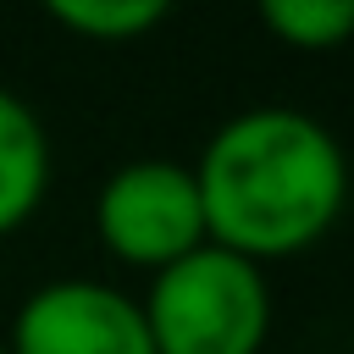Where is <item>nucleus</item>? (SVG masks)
I'll return each instance as SVG.
<instances>
[{
  "label": "nucleus",
  "instance_id": "1",
  "mask_svg": "<svg viewBox=\"0 0 354 354\" xmlns=\"http://www.w3.org/2000/svg\"><path fill=\"white\" fill-rule=\"evenodd\" d=\"M194 183L205 243L266 266L332 232L348 205V155L310 111L254 105L210 133Z\"/></svg>",
  "mask_w": 354,
  "mask_h": 354
},
{
  "label": "nucleus",
  "instance_id": "2",
  "mask_svg": "<svg viewBox=\"0 0 354 354\" xmlns=\"http://www.w3.org/2000/svg\"><path fill=\"white\" fill-rule=\"evenodd\" d=\"M138 310L155 354H260L271 332L266 266L199 243L194 254L155 271Z\"/></svg>",
  "mask_w": 354,
  "mask_h": 354
},
{
  "label": "nucleus",
  "instance_id": "3",
  "mask_svg": "<svg viewBox=\"0 0 354 354\" xmlns=\"http://www.w3.org/2000/svg\"><path fill=\"white\" fill-rule=\"evenodd\" d=\"M94 232H100L105 254H116L122 266H144V271H166L171 260L194 254L205 243L194 166L160 160V155L116 166L100 183Z\"/></svg>",
  "mask_w": 354,
  "mask_h": 354
},
{
  "label": "nucleus",
  "instance_id": "4",
  "mask_svg": "<svg viewBox=\"0 0 354 354\" xmlns=\"http://www.w3.org/2000/svg\"><path fill=\"white\" fill-rule=\"evenodd\" d=\"M11 354H155L138 299L111 282L61 277L33 288L11 321Z\"/></svg>",
  "mask_w": 354,
  "mask_h": 354
},
{
  "label": "nucleus",
  "instance_id": "5",
  "mask_svg": "<svg viewBox=\"0 0 354 354\" xmlns=\"http://www.w3.org/2000/svg\"><path fill=\"white\" fill-rule=\"evenodd\" d=\"M50 188V138L33 105L0 88V238L17 232Z\"/></svg>",
  "mask_w": 354,
  "mask_h": 354
},
{
  "label": "nucleus",
  "instance_id": "6",
  "mask_svg": "<svg viewBox=\"0 0 354 354\" xmlns=\"http://www.w3.org/2000/svg\"><path fill=\"white\" fill-rule=\"evenodd\" d=\"M50 22H61L94 44H127V39H144L149 28H160L166 6L160 0H50Z\"/></svg>",
  "mask_w": 354,
  "mask_h": 354
},
{
  "label": "nucleus",
  "instance_id": "7",
  "mask_svg": "<svg viewBox=\"0 0 354 354\" xmlns=\"http://www.w3.org/2000/svg\"><path fill=\"white\" fill-rule=\"evenodd\" d=\"M260 22L288 50H337L354 39V0H266Z\"/></svg>",
  "mask_w": 354,
  "mask_h": 354
},
{
  "label": "nucleus",
  "instance_id": "8",
  "mask_svg": "<svg viewBox=\"0 0 354 354\" xmlns=\"http://www.w3.org/2000/svg\"><path fill=\"white\" fill-rule=\"evenodd\" d=\"M0 354H11V348H6V343H0Z\"/></svg>",
  "mask_w": 354,
  "mask_h": 354
}]
</instances>
